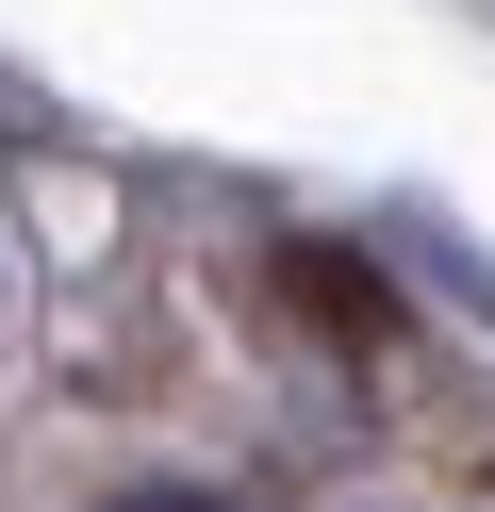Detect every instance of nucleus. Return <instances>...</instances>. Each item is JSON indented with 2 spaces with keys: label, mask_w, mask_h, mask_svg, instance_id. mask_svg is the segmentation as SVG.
Masks as SVG:
<instances>
[{
  "label": "nucleus",
  "mask_w": 495,
  "mask_h": 512,
  "mask_svg": "<svg viewBox=\"0 0 495 512\" xmlns=\"http://www.w3.org/2000/svg\"><path fill=\"white\" fill-rule=\"evenodd\" d=\"M281 298H297V314H314V331H330V347H380V331H396V298H380V281H363V265H347V248H281Z\"/></svg>",
  "instance_id": "obj_1"
},
{
  "label": "nucleus",
  "mask_w": 495,
  "mask_h": 512,
  "mask_svg": "<svg viewBox=\"0 0 495 512\" xmlns=\"http://www.w3.org/2000/svg\"><path fill=\"white\" fill-rule=\"evenodd\" d=\"M116 512H215V496H116Z\"/></svg>",
  "instance_id": "obj_2"
}]
</instances>
